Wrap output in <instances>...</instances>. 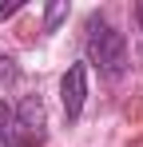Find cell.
<instances>
[{"mask_svg":"<svg viewBox=\"0 0 143 147\" xmlns=\"http://www.w3.org/2000/svg\"><path fill=\"white\" fill-rule=\"evenodd\" d=\"M88 60L107 80H119L127 72V40H123V32H115L99 16H92L88 20Z\"/></svg>","mask_w":143,"mask_h":147,"instance_id":"1","label":"cell"},{"mask_svg":"<svg viewBox=\"0 0 143 147\" xmlns=\"http://www.w3.org/2000/svg\"><path fill=\"white\" fill-rule=\"evenodd\" d=\"M84 99H88V64H72L68 76L60 80V103H64L68 119H80Z\"/></svg>","mask_w":143,"mask_h":147,"instance_id":"2","label":"cell"},{"mask_svg":"<svg viewBox=\"0 0 143 147\" xmlns=\"http://www.w3.org/2000/svg\"><path fill=\"white\" fill-rule=\"evenodd\" d=\"M64 16H68V4H52V8H48V32H52V28L60 24Z\"/></svg>","mask_w":143,"mask_h":147,"instance_id":"3","label":"cell"},{"mask_svg":"<svg viewBox=\"0 0 143 147\" xmlns=\"http://www.w3.org/2000/svg\"><path fill=\"white\" fill-rule=\"evenodd\" d=\"M0 147H16V135H12V127H0Z\"/></svg>","mask_w":143,"mask_h":147,"instance_id":"4","label":"cell"},{"mask_svg":"<svg viewBox=\"0 0 143 147\" xmlns=\"http://www.w3.org/2000/svg\"><path fill=\"white\" fill-rule=\"evenodd\" d=\"M8 119H12V111H8V107L0 103V127H8Z\"/></svg>","mask_w":143,"mask_h":147,"instance_id":"5","label":"cell"},{"mask_svg":"<svg viewBox=\"0 0 143 147\" xmlns=\"http://www.w3.org/2000/svg\"><path fill=\"white\" fill-rule=\"evenodd\" d=\"M135 24H139V32H143V4H135Z\"/></svg>","mask_w":143,"mask_h":147,"instance_id":"6","label":"cell"}]
</instances>
